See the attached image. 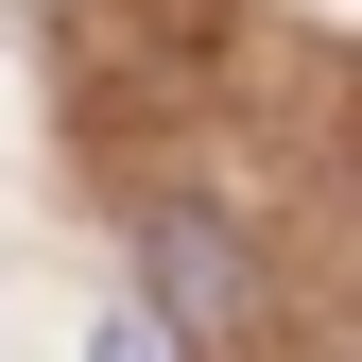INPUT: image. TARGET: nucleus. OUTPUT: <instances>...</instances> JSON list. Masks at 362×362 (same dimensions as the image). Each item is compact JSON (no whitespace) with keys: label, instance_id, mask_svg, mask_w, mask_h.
Wrapping results in <instances>:
<instances>
[{"label":"nucleus","instance_id":"obj_1","mask_svg":"<svg viewBox=\"0 0 362 362\" xmlns=\"http://www.w3.org/2000/svg\"><path fill=\"white\" fill-rule=\"evenodd\" d=\"M139 276H156L139 310H156L173 345H242L259 328V242L224 207H139Z\"/></svg>","mask_w":362,"mask_h":362},{"label":"nucleus","instance_id":"obj_2","mask_svg":"<svg viewBox=\"0 0 362 362\" xmlns=\"http://www.w3.org/2000/svg\"><path fill=\"white\" fill-rule=\"evenodd\" d=\"M86 362H190V345H173L156 310H104V328H86Z\"/></svg>","mask_w":362,"mask_h":362}]
</instances>
